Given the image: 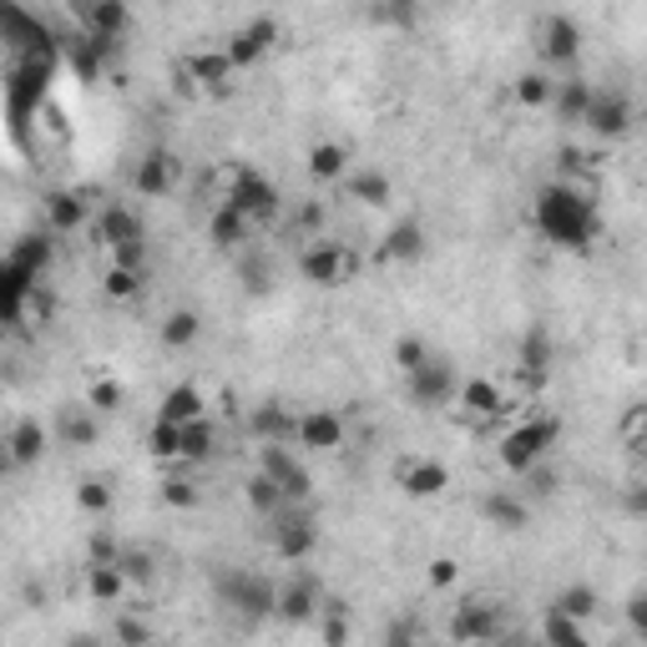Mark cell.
Listing matches in <instances>:
<instances>
[{
    "label": "cell",
    "instance_id": "44",
    "mask_svg": "<svg viewBox=\"0 0 647 647\" xmlns=\"http://www.w3.org/2000/svg\"><path fill=\"white\" fill-rule=\"evenodd\" d=\"M106 299H137V293H142V274H137V268H106Z\"/></svg>",
    "mask_w": 647,
    "mask_h": 647
},
{
    "label": "cell",
    "instance_id": "34",
    "mask_svg": "<svg viewBox=\"0 0 647 647\" xmlns=\"http://www.w3.org/2000/svg\"><path fill=\"white\" fill-rule=\"evenodd\" d=\"M233 61H228V51H198V56H187V77L198 81V86H228V77H233Z\"/></svg>",
    "mask_w": 647,
    "mask_h": 647
},
{
    "label": "cell",
    "instance_id": "17",
    "mask_svg": "<svg viewBox=\"0 0 647 647\" xmlns=\"http://www.w3.org/2000/svg\"><path fill=\"white\" fill-rule=\"evenodd\" d=\"M581 51V26L571 15H546L542 21V56L556 61V67H571Z\"/></svg>",
    "mask_w": 647,
    "mask_h": 647
},
{
    "label": "cell",
    "instance_id": "49",
    "mask_svg": "<svg viewBox=\"0 0 647 647\" xmlns=\"http://www.w3.org/2000/svg\"><path fill=\"white\" fill-rule=\"evenodd\" d=\"M622 511L633 516V521H647V481H633V486L622 490Z\"/></svg>",
    "mask_w": 647,
    "mask_h": 647
},
{
    "label": "cell",
    "instance_id": "42",
    "mask_svg": "<svg viewBox=\"0 0 647 647\" xmlns=\"http://www.w3.org/2000/svg\"><path fill=\"white\" fill-rule=\"evenodd\" d=\"M552 92H556V81L542 77V71H521V77H516V102L521 106H546Z\"/></svg>",
    "mask_w": 647,
    "mask_h": 647
},
{
    "label": "cell",
    "instance_id": "6",
    "mask_svg": "<svg viewBox=\"0 0 647 647\" xmlns=\"http://www.w3.org/2000/svg\"><path fill=\"white\" fill-rule=\"evenodd\" d=\"M258 471H268L278 486L289 490V501H304L309 506V496H314V476H309L304 461H299L284 440H268V446L258 450Z\"/></svg>",
    "mask_w": 647,
    "mask_h": 647
},
{
    "label": "cell",
    "instance_id": "12",
    "mask_svg": "<svg viewBox=\"0 0 647 647\" xmlns=\"http://www.w3.org/2000/svg\"><path fill=\"white\" fill-rule=\"evenodd\" d=\"M132 187L142 198H167L172 187H177V158H172L167 147L142 152V162H137V172H132Z\"/></svg>",
    "mask_w": 647,
    "mask_h": 647
},
{
    "label": "cell",
    "instance_id": "53",
    "mask_svg": "<svg viewBox=\"0 0 647 647\" xmlns=\"http://www.w3.org/2000/svg\"><path fill=\"white\" fill-rule=\"evenodd\" d=\"M627 627H633L637 637H647V592L627 597Z\"/></svg>",
    "mask_w": 647,
    "mask_h": 647
},
{
    "label": "cell",
    "instance_id": "18",
    "mask_svg": "<svg viewBox=\"0 0 647 647\" xmlns=\"http://www.w3.org/2000/svg\"><path fill=\"white\" fill-rule=\"evenodd\" d=\"M450 486V465L446 461H405L400 465V490L405 496H415V501H430V496H440V490Z\"/></svg>",
    "mask_w": 647,
    "mask_h": 647
},
{
    "label": "cell",
    "instance_id": "7",
    "mask_svg": "<svg viewBox=\"0 0 647 647\" xmlns=\"http://www.w3.org/2000/svg\"><path fill=\"white\" fill-rule=\"evenodd\" d=\"M228 203L249 212L253 223H274V218H278V208H284V198H278V187L268 183L264 172H253V167H243L239 177H233V193H228Z\"/></svg>",
    "mask_w": 647,
    "mask_h": 647
},
{
    "label": "cell",
    "instance_id": "21",
    "mask_svg": "<svg viewBox=\"0 0 647 647\" xmlns=\"http://www.w3.org/2000/svg\"><path fill=\"white\" fill-rule=\"evenodd\" d=\"M249 430L258 440H293V430H299V415H293L289 405H278V400H264V405H253L249 415Z\"/></svg>",
    "mask_w": 647,
    "mask_h": 647
},
{
    "label": "cell",
    "instance_id": "11",
    "mask_svg": "<svg viewBox=\"0 0 647 647\" xmlns=\"http://www.w3.org/2000/svg\"><path fill=\"white\" fill-rule=\"evenodd\" d=\"M81 15V31H92V36H106V41H122L127 26H132V11H127V0H71Z\"/></svg>",
    "mask_w": 647,
    "mask_h": 647
},
{
    "label": "cell",
    "instance_id": "19",
    "mask_svg": "<svg viewBox=\"0 0 647 647\" xmlns=\"http://www.w3.org/2000/svg\"><path fill=\"white\" fill-rule=\"evenodd\" d=\"M41 218H46L51 233H81V228H86V203H81V193L51 187V193L41 198Z\"/></svg>",
    "mask_w": 647,
    "mask_h": 647
},
{
    "label": "cell",
    "instance_id": "13",
    "mask_svg": "<svg viewBox=\"0 0 647 647\" xmlns=\"http://www.w3.org/2000/svg\"><path fill=\"white\" fill-rule=\"evenodd\" d=\"M319 608H324V587L309 571H299V577H289L278 587V617L284 622H309Z\"/></svg>",
    "mask_w": 647,
    "mask_h": 647
},
{
    "label": "cell",
    "instance_id": "48",
    "mask_svg": "<svg viewBox=\"0 0 647 647\" xmlns=\"http://www.w3.org/2000/svg\"><path fill=\"white\" fill-rule=\"evenodd\" d=\"M106 253H112L117 268H137V274H142V264H147V243H117V249H106Z\"/></svg>",
    "mask_w": 647,
    "mask_h": 647
},
{
    "label": "cell",
    "instance_id": "1",
    "mask_svg": "<svg viewBox=\"0 0 647 647\" xmlns=\"http://www.w3.org/2000/svg\"><path fill=\"white\" fill-rule=\"evenodd\" d=\"M531 223H536V233H542L546 243H556V249H577V253H587L597 243V233H602L597 203L571 183L542 187L536 203H531Z\"/></svg>",
    "mask_w": 647,
    "mask_h": 647
},
{
    "label": "cell",
    "instance_id": "33",
    "mask_svg": "<svg viewBox=\"0 0 647 647\" xmlns=\"http://www.w3.org/2000/svg\"><path fill=\"white\" fill-rule=\"evenodd\" d=\"M344 172H349V152H344L339 142L309 147V177H314V183H339Z\"/></svg>",
    "mask_w": 647,
    "mask_h": 647
},
{
    "label": "cell",
    "instance_id": "37",
    "mask_svg": "<svg viewBox=\"0 0 647 647\" xmlns=\"http://www.w3.org/2000/svg\"><path fill=\"white\" fill-rule=\"evenodd\" d=\"M11 258H15V264H26L31 274L46 278V268H51V258H56L51 233H31V239H21V243L11 249Z\"/></svg>",
    "mask_w": 647,
    "mask_h": 647
},
{
    "label": "cell",
    "instance_id": "35",
    "mask_svg": "<svg viewBox=\"0 0 647 647\" xmlns=\"http://www.w3.org/2000/svg\"><path fill=\"white\" fill-rule=\"evenodd\" d=\"M203 390L198 384H172L167 395H162V405H158V415H167V420H177V425H187V420H198L203 415Z\"/></svg>",
    "mask_w": 647,
    "mask_h": 647
},
{
    "label": "cell",
    "instance_id": "20",
    "mask_svg": "<svg viewBox=\"0 0 647 647\" xmlns=\"http://www.w3.org/2000/svg\"><path fill=\"white\" fill-rule=\"evenodd\" d=\"M450 637L461 643H486V637H501V617L490 602H461L455 617H450Z\"/></svg>",
    "mask_w": 647,
    "mask_h": 647
},
{
    "label": "cell",
    "instance_id": "46",
    "mask_svg": "<svg viewBox=\"0 0 647 647\" xmlns=\"http://www.w3.org/2000/svg\"><path fill=\"white\" fill-rule=\"evenodd\" d=\"M86 405H92L96 415H106V409H117V405H122V384H117V380H96L92 390H86Z\"/></svg>",
    "mask_w": 647,
    "mask_h": 647
},
{
    "label": "cell",
    "instance_id": "29",
    "mask_svg": "<svg viewBox=\"0 0 647 647\" xmlns=\"http://www.w3.org/2000/svg\"><path fill=\"white\" fill-rule=\"evenodd\" d=\"M455 405H461L465 415H476V420H490V415H496L506 400H501V384H490V380H461V395H455Z\"/></svg>",
    "mask_w": 647,
    "mask_h": 647
},
{
    "label": "cell",
    "instance_id": "8",
    "mask_svg": "<svg viewBox=\"0 0 647 647\" xmlns=\"http://www.w3.org/2000/svg\"><path fill=\"white\" fill-rule=\"evenodd\" d=\"M278 36H284V31H278L274 15H253V21H243V26L228 36L223 51H228V61H233V67H253V61H264V56L274 51Z\"/></svg>",
    "mask_w": 647,
    "mask_h": 647
},
{
    "label": "cell",
    "instance_id": "32",
    "mask_svg": "<svg viewBox=\"0 0 647 647\" xmlns=\"http://www.w3.org/2000/svg\"><path fill=\"white\" fill-rule=\"evenodd\" d=\"M158 339L167 344V349H193V344L203 339V314H193V309H172V314L162 319Z\"/></svg>",
    "mask_w": 647,
    "mask_h": 647
},
{
    "label": "cell",
    "instance_id": "36",
    "mask_svg": "<svg viewBox=\"0 0 647 647\" xmlns=\"http://www.w3.org/2000/svg\"><path fill=\"white\" fill-rule=\"evenodd\" d=\"M349 193H355L365 208H390V198H395V187H390V177H384L380 167H365L349 177Z\"/></svg>",
    "mask_w": 647,
    "mask_h": 647
},
{
    "label": "cell",
    "instance_id": "39",
    "mask_svg": "<svg viewBox=\"0 0 647 647\" xmlns=\"http://www.w3.org/2000/svg\"><path fill=\"white\" fill-rule=\"evenodd\" d=\"M212 446H218V430H212L208 415H198V420L183 425V461H208Z\"/></svg>",
    "mask_w": 647,
    "mask_h": 647
},
{
    "label": "cell",
    "instance_id": "10",
    "mask_svg": "<svg viewBox=\"0 0 647 647\" xmlns=\"http://www.w3.org/2000/svg\"><path fill=\"white\" fill-rule=\"evenodd\" d=\"M299 274H304V284L334 289V284H344V274H349V253L330 239H314L304 253H299Z\"/></svg>",
    "mask_w": 647,
    "mask_h": 647
},
{
    "label": "cell",
    "instance_id": "50",
    "mask_svg": "<svg viewBox=\"0 0 647 647\" xmlns=\"http://www.w3.org/2000/svg\"><path fill=\"white\" fill-rule=\"evenodd\" d=\"M380 15H390L395 26H415V15H420V0H384Z\"/></svg>",
    "mask_w": 647,
    "mask_h": 647
},
{
    "label": "cell",
    "instance_id": "40",
    "mask_svg": "<svg viewBox=\"0 0 647 647\" xmlns=\"http://www.w3.org/2000/svg\"><path fill=\"white\" fill-rule=\"evenodd\" d=\"M542 637H546V643H556V647H567V643H581V637H587V627H581V617H571V612L546 608Z\"/></svg>",
    "mask_w": 647,
    "mask_h": 647
},
{
    "label": "cell",
    "instance_id": "52",
    "mask_svg": "<svg viewBox=\"0 0 647 647\" xmlns=\"http://www.w3.org/2000/svg\"><path fill=\"white\" fill-rule=\"evenodd\" d=\"M112 633H117V643H147V637H152V627H147V622H137V617H117V627H112Z\"/></svg>",
    "mask_w": 647,
    "mask_h": 647
},
{
    "label": "cell",
    "instance_id": "56",
    "mask_svg": "<svg viewBox=\"0 0 647 647\" xmlns=\"http://www.w3.org/2000/svg\"><path fill=\"white\" fill-rule=\"evenodd\" d=\"M384 637H390V643H409V637H420V627H415V622H390Z\"/></svg>",
    "mask_w": 647,
    "mask_h": 647
},
{
    "label": "cell",
    "instance_id": "41",
    "mask_svg": "<svg viewBox=\"0 0 647 647\" xmlns=\"http://www.w3.org/2000/svg\"><path fill=\"white\" fill-rule=\"evenodd\" d=\"M552 608H562V612H571V617H592L597 612V587H587V581H571V587H562V592L552 597Z\"/></svg>",
    "mask_w": 647,
    "mask_h": 647
},
{
    "label": "cell",
    "instance_id": "54",
    "mask_svg": "<svg viewBox=\"0 0 647 647\" xmlns=\"http://www.w3.org/2000/svg\"><path fill=\"white\" fill-rule=\"evenodd\" d=\"M627 440H633L637 450H647V405H637L633 415H627Z\"/></svg>",
    "mask_w": 647,
    "mask_h": 647
},
{
    "label": "cell",
    "instance_id": "26",
    "mask_svg": "<svg viewBox=\"0 0 647 647\" xmlns=\"http://www.w3.org/2000/svg\"><path fill=\"white\" fill-rule=\"evenodd\" d=\"M127 571H122V562H86V592H92V602H122V592H127Z\"/></svg>",
    "mask_w": 647,
    "mask_h": 647
},
{
    "label": "cell",
    "instance_id": "38",
    "mask_svg": "<svg viewBox=\"0 0 647 647\" xmlns=\"http://www.w3.org/2000/svg\"><path fill=\"white\" fill-rule=\"evenodd\" d=\"M147 450H152L158 461H177V455H183V425L167 420V415H158L152 430H147Z\"/></svg>",
    "mask_w": 647,
    "mask_h": 647
},
{
    "label": "cell",
    "instance_id": "9",
    "mask_svg": "<svg viewBox=\"0 0 647 647\" xmlns=\"http://www.w3.org/2000/svg\"><path fill=\"white\" fill-rule=\"evenodd\" d=\"M581 127H592L602 142H617V137L633 132V102H627V92H597L592 106H587V122Z\"/></svg>",
    "mask_w": 647,
    "mask_h": 647
},
{
    "label": "cell",
    "instance_id": "16",
    "mask_svg": "<svg viewBox=\"0 0 647 647\" xmlns=\"http://www.w3.org/2000/svg\"><path fill=\"white\" fill-rule=\"evenodd\" d=\"M46 446H51V436H46V425L41 420H15L11 436H5V461L15 465V471H26V465H36L41 455H46Z\"/></svg>",
    "mask_w": 647,
    "mask_h": 647
},
{
    "label": "cell",
    "instance_id": "51",
    "mask_svg": "<svg viewBox=\"0 0 647 647\" xmlns=\"http://www.w3.org/2000/svg\"><path fill=\"white\" fill-rule=\"evenodd\" d=\"M117 562H122V571H127L132 581H147V577H152V556H147V552H122Z\"/></svg>",
    "mask_w": 647,
    "mask_h": 647
},
{
    "label": "cell",
    "instance_id": "24",
    "mask_svg": "<svg viewBox=\"0 0 647 647\" xmlns=\"http://www.w3.org/2000/svg\"><path fill=\"white\" fill-rule=\"evenodd\" d=\"M102 243L106 249H117V243H147V228L127 203H106L102 212Z\"/></svg>",
    "mask_w": 647,
    "mask_h": 647
},
{
    "label": "cell",
    "instance_id": "28",
    "mask_svg": "<svg viewBox=\"0 0 647 647\" xmlns=\"http://www.w3.org/2000/svg\"><path fill=\"white\" fill-rule=\"evenodd\" d=\"M56 436H61V446H92V440L102 436L96 409L92 405H67L61 409V420H56Z\"/></svg>",
    "mask_w": 647,
    "mask_h": 647
},
{
    "label": "cell",
    "instance_id": "4",
    "mask_svg": "<svg viewBox=\"0 0 647 647\" xmlns=\"http://www.w3.org/2000/svg\"><path fill=\"white\" fill-rule=\"evenodd\" d=\"M405 390H409V405L446 409V405H455V395H461V374H455V365H450V359L430 355L420 370L405 374Z\"/></svg>",
    "mask_w": 647,
    "mask_h": 647
},
{
    "label": "cell",
    "instance_id": "25",
    "mask_svg": "<svg viewBox=\"0 0 647 647\" xmlns=\"http://www.w3.org/2000/svg\"><path fill=\"white\" fill-rule=\"evenodd\" d=\"M243 496H249V506H253L258 516H264V521H274V516L284 511V506H299V501H289V490L278 486V481L268 476V471H253L249 486H243Z\"/></svg>",
    "mask_w": 647,
    "mask_h": 647
},
{
    "label": "cell",
    "instance_id": "47",
    "mask_svg": "<svg viewBox=\"0 0 647 647\" xmlns=\"http://www.w3.org/2000/svg\"><path fill=\"white\" fill-rule=\"evenodd\" d=\"M395 359H400V370H420V365H425V359H430V349H425V344L420 339H400L395 344Z\"/></svg>",
    "mask_w": 647,
    "mask_h": 647
},
{
    "label": "cell",
    "instance_id": "43",
    "mask_svg": "<svg viewBox=\"0 0 647 647\" xmlns=\"http://www.w3.org/2000/svg\"><path fill=\"white\" fill-rule=\"evenodd\" d=\"M162 506H172V511H193V506H203V490L187 476H172V481H162Z\"/></svg>",
    "mask_w": 647,
    "mask_h": 647
},
{
    "label": "cell",
    "instance_id": "27",
    "mask_svg": "<svg viewBox=\"0 0 647 647\" xmlns=\"http://www.w3.org/2000/svg\"><path fill=\"white\" fill-rule=\"evenodd\" d=\"M552 334L542 330V324H531L527 334H521V349H516V359H521V374H531V380H542L546 370H552Z\"/></svg>",
    "mask_w": 647,
    "mask_h": 647
},
{
    "label": "cell",
    "instance_id": "22",
    "mask_svg": "<svg viewBox=\"0 0 647 647\" xmlns=\"http://www.w3.org/2000/svg\"><path fill=\"white\" fill-rule=\"evenodd\" d=\"M106 56H112V41H106V36H92V31H81V36L67 46V61H71V71H77L81 81H96V77H102Z\"/></svg>",
    "mask_w": 647,
    "mask_h": 647
},
{
    "label": "cell",
    "instance_id": "2",
    "mask_svg": "<svg viewBox=\"0 0 647 647\" xmlns=\"http://www.w3.org/2000/svg\"><path fill=\"white\" fill-rule=\"evenodd\" d=\"M212 592L228 612H243V617H274L278 612V587L268 577H253L243 567H218L212 571Z\"/></svg>",
    "mask_w": 647,
    "mask_h": 647
},
{
    "label": "cell",
    "instance_id": "3",
    "mask_svg": "<svg viewBox=\"0 0 647 647\" xmlns=\"http://www.w3.org/2000/svg\"><path fill=\"white\" fill-rule=\"evenodd\" d=\"M556 440H562V420H556V415H527V420L501 440V465L516 471V476H531V471L546 461V450H552Z\"/></svg>",
    "mask_w": 647,
    "mask_h": 647
},
{
    "label": "cell",
    "instance_id": "23",
    "mask_svg": "<svg viewBox=\"0 0 647 647\" xmlns=\"http://www.w3.org/2000/svg\"><path fill=\"white\" fill-rule=\"evenodd\" d=\"M249 228H253V218L243 208H233V203H218V208L208 212V239L218 243V249H239V243H249Z\"/></svg>",
    "mask_w": 647,
    "mask_h": 647
},
{
    "label": "cell",
    "instance_id": "14",
    "mask_svg": "<svg viewBox=\"0 0 647 647\" xmlns=\"http://www.w3.org/2000/svg\"><path fill=\"white\" fill-rule=\"evenodd\" d=\"M293 440L309 446V450H339L344 446V415H339V409H304Z\"/></svg>",
    "mask_w": 647,
    "mask_h": 647
},
{
    "label": "cell",
    "instance_id": "57",
    "mask_svg": "<svg viewBox=\"0 0 647 647\" xmlns=\"http://www.w3.org/2000/svg\"><path fill=\"white\" fill-rule=\"evenodd\" d=\"M319 627H324V637H330V643H344V637H349V627H344L339 617H330V622H319Z\"/></svg>",
    "mask_w": 647,
    "mask_h": 647
},
{
    "label": "cell",
    "instance_id": "15",
    "mask_svg": "<svg viewBox=\"0 0 647 647\" xmlns=\"http://www.w3.org/2000/svg\"><path fill=\"white\" fill-rule=\"evenodd\" d=\"M481 516H486V527H496V531H527L531 527V506H527V496H516V490H486V496H481Z\"/></svg>",
    "mask_w": 647,
    "mask_h": 647
},
{
    "label": "cell",
    "instance_id": "30",
    "mask_svg": "<svg viewBox=\"0 0 647 647\" xmlns=\"http://www.w3.org/2000/svg\"><path fill=\"white\" fill-rule=\"evenodd\" d=\"M597 86H587L581 77H567V81H556V92H552V106L562 112V122H587V106H592Z\"/></svg>",
    "mask_w": 647,
    "mask_h": 647
},
{
    "label": "cell",
    "instance_id": "5",
    "mask_svg": "<svg viewBox=\"0 0 647 647\" xmlns=\"http://www.w3.org/2000/svg\"><path fill=\"white\" fill-rule=\"evenodd\" d=\"M274 552L284 556V562H304V556L319 552V527H314V516L304 511V501L284 506V511L274 516Z\"/></svg>",
    "mask_w": 647,
    "mask_h": 647
},
{
    "label": "cell",
    "instance_id": "31",
    "mask_svg": "<svg viewBox=\"0 0 647 647\" xmlns=\"http://www.w3.org/2000/svg\"><path fill=\"white\" fill-rule=\"evenodd\" d=\"M425 253V228L415 223V218H405V223H395L390 233H384V258H395V264H415Z\"/></svg>",
    "mask_w": 647,
    "mask_h": 647
},
{
    "label": "cell",
    "instance_id": "45",
    "mask_svg": "<svg viewBox=\"0 0 647 647\" xmlns=\"http://www.w3.org/2000/svg\"><path fill=\"white\" fill-rule=\"evenodd\" d=\"M77 506L86 516H106V511H112V486H106V481H81V486H77Z\"/></svg>",
    "mask_w": 647,
    "mask_h": 647
},
{
    "label": "cell",
    "instance_id": "55",
    "mask_svg": "<svg viewBox=\"0 0 647 647\" xmlns=\"http://www.w3.org/2000/svg\"><path fill=\"white\" fill-rule=\"evenodd\" d=\"M450 581H455V562H450V556L430 562V587H450Z\"/></svg>",
    "mask_w": 647,
    "mask_h": 647
}]
</instances>
